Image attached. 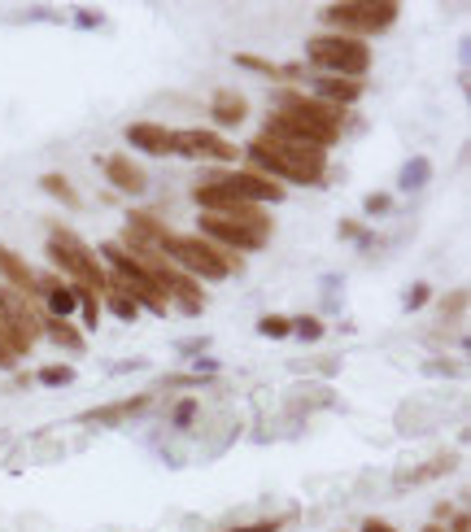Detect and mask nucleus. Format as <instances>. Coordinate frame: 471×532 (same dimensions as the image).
Masks as SVG:
<instances>
[{
	"instance_id": "31",
	"label": "nucleus",
	"mask_w": 471,
	"mask_h": 532,
	"mask_svg": "<svg viewBox=\"0 0 471 532\" xmlns=\"http://www.w3.org/2000/svg\"><path fill=\"white\" fill-rule=\"evenodd\" d=\"M463 301H467V293H463V288H458L454 297H445V314H463Z\"/></svg>"
},
{
	"instance_id": "29",
	"label": "nucleus",
	"mask_w": 471,
	"mask_h": 532,
	"mask_svg": "<svg viewBox=\"0 0 471 532\" xmlns=\"http://www.w3.org/2000/svg\"><path fill=\"white\" fill-rule=\"evenodd\" d=\"M445 467H454V458H437V463L419 467V476H415V480H437V471H445Z\"/></svg>"
},
{
	"instance_id": "37",
	"label": "nucleus",
	"mask_w": 471,
	"mask_h": 532,
	"mask_svg": "<svg viewBox=\"0 0 471 532\" xmlns=\"http://www.w3.org/2000/svg\"><path fill=\"white\" fill-rule=\"evenodd\" d=\"M454 532H467V515H458V519H454Z\"/></svg>"
},
{
	"instance_id": "4",
	"label": "nucleus",
	"mask_w": 471,
	"mask_h": 532,
	"mask_svg": "<svg viewBox=\"0 0 471 532\" xmlns=\"http://www.w3.org/2000/svg\"><path fill=\"white\" fill-rule=\"evenodd\" d=\"M48 262H53L66 280H75V288H88V293H96V297L110 288V271H105L101 258H96L75 232L53 227V236H48Z\"/></svg>"
},
{
	"instance_id": "17",
	"label": "nucleus",
	"mask_w": 471,
	"mask_h": 532,
	"mask_svg": "<svg viewBox=\"0 0 471 532\" xmlns=\"http://www.w3.org/2000/svg\"><path fill=\"white\" fill-rule=\"evenodd\" d=\"M210 114H214V123H219V127H236V123H245L249 101H245L240 92H214Z\"/></svg>"
},
{
	"instance_id": "16",
	"label": "nucleus",
	"mask_w": 471,
	"mask_h": 532,
	"mask_svg": "<svg viewBox=\"0 0 471 532\" xmlns=\"http://www.w3.org/2000/svg\"><path fill=\"white\" fill-rule=\"evenodd\" d=\"M310 96H319V101L349 110V105H354L358 96H362V83H358V79H328V75H319V79H314V92H310Z\"/></svg>"
},
{
	"instance_id": "32",
	"label": "nucleus",
	"mask_w": 471,
	"mask_h": 532,
	"mask_svg": "<svg viewBox=\"0 0 471 532\" xmlns=\"http://www.w3.org/2000/svg\"><path fill=\"white\" fill-rule=\"evenodd\" d=\"M280 524L275 519H262V524H245V528H227V532H275Z\"/></svg>"
},
{
	"instance_id": "26",
	"label": "nucleus",
	"mask_w": 471,
	"mask_h": 532,
	"mask_svg": "<svg viewBox=\"0 0 471 532\" xmlns=\"http://www.w3.org/2000/svg\"><path fill=\"white\" fill-rule=\"evenodd\" d=\"M293 332L301 336V341H319V336H323V323H319V319H293Z\"/></svg>"
},
{
	"instance_id": "10",
	"label": "nucleus",
	"mask_w": 471,
	"mask_h": 532,
	"mask_svg": "<svg viewBox=\"0 0 471 532\" xmlns=\"http://www.w3.org/2000/svg\"><path fill=\"white\" fill-rule=\"evenodd\" d=\"M201 184L219 188L223 197H236V201H249V205H262V201H284V188L267 175H253V171H210Z\"/></svg>"
},
{
	"instance_id": "27",
	"label": "nucleus",
	"mask_w": 471,
	"mask_h": 532,
	"mask_svg": "<svg viewBox=\"0 0 471 532\" xmlns=\"http://www.w3.org/2000/svg\"><path fill=\"white\" fill-rule=\"evenodd\" d=\"M389 210H393L389 192H371V197H367V214H389Z\"/></svg>"
},
{
	"instance_id": "19",
	"label": "nucleus",
	"mask_w": 471,
	"mask_h": 532,
	"mask_svg": "<svg viewBox=\"0 0 471 532\" xmlns=\"http://www.w3.org/2000/svg\"><path fill=\"white\" fill-rule=\"evenodd\" d=\"M144 406H149V397H131V402H118L114 410H88L83 423H118V419H127V415H140Z\"/></svg>"
},
{
	"instance_id": "8",
	"label": "nucleus",
	"mask_w": 471,
	"mask_h": 532,
	"mask_svg": "<svg viewBox=\"0 0 471 532\" xmlns=\"http://www.w3.org/2000/svg\"><path fill=\"white\" fill-rule=\"evenodd\" d=\"M101 258L114 266L110 271V288H118V293H127L136 306H144V310H153V314H166L171 306H166V297H162V288H157L153 280H149V271L144 266H136L123 253V245H101Z\"/></svg>"
},
{
	"instance_id": "28",
	"label": "nucleus",
	"mask_w": 471,
	"mask_h": 532,
	"mask_svg": "<svg viewBox=\"0 0 471 532\" xmlns=\"http://www.w3.org/2000/svg\"><path fill=\"white\" fill-rule=\"evenodd\" d=\"M428 297H432V288L428 284H415L406 293V310H419V306H428Z\"/></svg>"
},
{
	"instance_id": "33",
	"label": "nucleus",
	"mask_w": 471,
	"mask_h": 532,
	"mask_svg": "<svg viewBox=\"0 0 471 532\" xmlns=\"http://www.w3.org/2000/svg\"><path fill=\"white\" fill-rule=\"evenodd\" d=\"M362 532H397V528L384 524V519H367V524H362Z\"/></svg>"
},
{
	"instance_id": "13",
	"label": "nucleus",
	"mask_w": 471,
	"mask_h": 532,
	"mask_svg": "<svg viewBox=\"0 0 471 532\" xmlns=\"http://www.w3.org/2000/svg\"><path fill=\"white\" fill-rule=\"evenodd\" d=\"M101 166H105V179H110L118 192H131V197H140V192L149 188V175H144L136 162H127L123 153H110Z\"/></svg>"
},
{
	"instance_id": "21",
	"label": "nucleus",
	"mask_w": 471,
	"mask_h": 532,
	"mask_svg": "<svg viewBox=\"0 0 471 532\" xmlns=\"http://www.w3.org/2000/svg\"><path fill=\"white\" fill-rule=\"evenodd\" d=\"M105 297H110V310H114V319H123V323H131L140 314V306L131 301L127 293H118V288H105Z\"/></svg>"
},
{
	"instance_id": "14",
	"label": "nucleus",
	"mask_w": 471,
	"mask_h": 532,
	"mask_svg": "<svg viewBox=\"0 0 471 532\" xmlns=\"http://www.w3.org/2000/svg\"><path fill=\"white\" fill-rule=\"evenodd\" d=\"M0 275H5V288H14V293L35 301V280H40V275H35L31 266L22 262L14 249H5V245H0Z\"/></svg>"
},
{
	"instance_id": "34",
	"label": "nucleus",
	"mask_w": 471,
	"mask_h": 532,
	"mask_svg": "<svg viewBox=\"0 0 471 532\" xmlns=\"http://www.w3.org/2000/svg\"><path fill=\"white\" fill-rule=\"evenodd\" d=\"M341 236L345 240H362V223H341Z\"/></svg>"
},
{
	"instance_id": "9",
	"label": "nucleus",
	"mask_w": 471,
	"mask_h": 532,
	"mask_svg": "<svg viewBox=\"0 0 471 532\" xmlns=\"http://www.w3.org/2000/svg\"><path fill=\"white\" fill-rule=\"evenodd\" d=\"M192 201L201 205V214H214V219H227L236 227H245L253 236H271V214L262 205H249V201H236V197H223L219 188L210 184H197L192 188Z\"/></svg>"
},
{
	"instance_id": "11",
	"label": "nucleus",
	"mask_w": 471,
	"mask_h": 532,
	"mask_svg": "<svg viewBox=\"0 0 471 532\" xmlns=\"http://www.w3.org/2000/svg\"><path fill=\"white\" fill-rule=\"evenodd\" d=\"M171 153H184V157H210V162H236L240 149L232 140H223L219 131H201V127H188V131H171Z\"/></svg>"
},
{
	"instance_id": "6",
	"label": "nucleus",
	"mask_w": 471,
	"mask_h": 532,
	"mask_svg": "<svg viewBox=\"0 0 471 532\" xmlns=\"http://www.w3.org/2000/svg\"><path fill=\"white\" fill-rule=\"evenodd\" d=\"M323 22L336 27V35H376V31H389L397 22V5L393 0H345V5H328L323 9Z\"/></svg>"
},
{
	"instance_id": "20",
	"label": "nucleus",
	"mask_w": 471,
	"mask_h": 532,
	"mask_svg": "<svg viewBox=\"0 0 471 532\" xmlns=\"http://www.w3.org/2000/svg\"><path fill=\"white\" fill-rule=\"evenodd\" d=\"M428 179H432V166H428V157H415V162H410L406 171L397 175V188H402V192H415V188H424Z\"/></svg>"
},
{
	"instance_id": "12",
	"label": "nucleus",
	"mask_w": 471,
	"mask_h": 532,
	"mask_svg": "<svg viewBox=\"0 0 471 532\" xmlns=\"http://www.w3.org/2000/svg\"><path fill=\"white\" fill-rule=\"evenodd\" d=\"M197 232H201L205 245H227L236 258H240V253H253V249L267 245V236H253V232H245V227H236V223H227V219H214V214H201Z\"/></svg>"
},
{
	"instance_id": "2",
	"label": "nucleus",
	"mask_w": 471,
	"mask_h": 532,
	"mask_svg": "<svg viewBox=\"0 0 471 532\" xmlns=\"http://www.w3.org/2000/svg\"><path fill=\"white\" fill-rule=\"evenodd\" d=\"M249 162H253V175H267L275 184H323L328 175V162H323L319 149H284V144H271V140H249Z\"/></svg>"
},
{
	"instance_id": "24",
	"label": "nucleus",
	"mask_w": 471,
	"mask_h": 532,
	"mask_svg": "<svg viewBox=\"0 0 471 532\" xmlns=\"http://www.w3.org/2000/svg\"><path fill=\"white\" fill-rule=\"evenodd\" d=\"M75 301H79V310H83V323H88V328H96V323H101V306H96V293H88V288H75Z\"/></svg>"
},
{
	"instance_id": "7",
	"label": "nucleus",
	"mask_w": 471,
	"mask_h": 532,
	"mask_svg": "<svg viewBox=\"0 0 471 532\" xmlns=\"http://www.w3.org/2000/svg\"><path fill=\"white\" fill-rule=\"evenodd\" d=\"M35 341H40V314H35L31 297L0 284V345L14 358H22L35 349Z\"/></svg>"
},
{
	"instance_id": "35",
	"label": "nucleus",
	"mask_w": 471,
	"mask_h": 532,
	"mask_svg": "<svg viewBox=\"0 0 471 532\" xmlns=\"http://www.w3.org/2000/svg\"><path fill=\"white\" fill-rule=\"evenodd\" d=\"M79 27L92 31V27H101V18H96V14H79Z\"/></svg>"
},
{
	"instance_id": "18",
	"label": "nucleus",
	"mask_w": 471,
	"mask_h": 532,
	"mask_svg": "<svg viewBox=\"0 0 471 532\" xmlns=\"http://www.w3.org/2000/svg\"><path fill=\"white\" fill-rule=\"evenodd\" d=\"M40 332H48V341H53V345H66L70 354H83V345H88L66 319H53V314H40Z\"/></svg>"
},
{
	"instance_id": "5",
	"label": "nucleus",
	"mask_w": 471,
	"mask_h": 532,
	"mask_svg": "<svg viewBox=\"0 0 471 532\" xmlns=\"http://www.w3.org/2000/svg\"><path fill=\"white\" fill-rule=\"evenodd\" d=\"M306 57L310 66L328 70V79H358L362 70L371 66V48L362 40H349V35H314V40L306 44Z\"/></svg>"
},
{
	"instance_id": "25",
	"label": "nucleus",
	"mask_w": 471,
	"mask_h": 532,
	"mask_svg": "<svg viewBox=\"0 0 471 532\" xmlns=\"http://www.w3.org/2000/svg\"><path fill=\"white\" fill-rule=\"evenodd\" d=\"M40 384H48V389H62V384H75V371L57 362V367H44L40 371Z\"/></svg>"
},
{
	"instance_id": "3",
	"label": "nucleus",
	"mask_w": 471,
	"mask_h": 532,
	"mask_svg": "<svg viewBox=\"0 0 471 532\" xmlns=\"http://www.w3.org/2000/svg\"><path fill=\"white\" fill-rule=\"evenodd\" d=\"M157 253H162L171 266H179V271L188 275V280H205V284H219L227 280L232 271H240V258L236 253H223L214 245H205L201 236H166L162 245H157Z\"/></svg>"
},
{
	"instance_id": "15",
	"label": "nucleus",
	"mask_w": 471,
	"mask_h": 532,
	"mask_svg": "<svg viewBox=\"0 0 471 532\" xmlns=\"http://www.w3.org/2000/svg\"><path fill=\"white\" fill-rule=\"evenodd\" d=\"M127 144H136L140 153L162 157V153H171V127H162V123H131L127 127Z\"/></svg>"
},
{
	"instance_id": "36",
	"label": "nucleus",
	"mask_w": 471,
	"mask_h": 532,
	"mask_svg": "<svg viewBox=\"0 0 471 532\" xmlns=\"http://www.w3.org/2000/svg\"><path fill=\"white\" fill-rule=\"evenodd\" d=\"M14 362H18V358H14V354H9V349H5V345H0V367H14Z\"/></svg>"
},
{
	"instance_id": "30",
	"label": "nucleus",
	"mask_w": 471,
	"mask_h": 532,
	"mask_svg": "<svg viewBox=\"0 0 471 532\" xmlns=\"http://www.w3.org/2000/svg\"><path fill=\"white\" fill-rule=\"evenodd\" d=\"M192 415H197V402H179V410H175V428H188Z\"/></svg>"
},
{
	"instance_id": "23",
	"label": "nucleus",
	"mask_w": 471,
	"mask_h": 532,
	"mask_svg": "<svg viewBox=\"0 0 471 532\" xmlns=\"http://www.w3.org/2000/svg\"><path fill=\"white\" fill-rule=\"evenodd\" d=\"M258 332L271 336V341H284L288 332H293V319H280V314H267V319H258Z\"/></svg>"
},
{
	"instance_id": "1",
	"label": "nucleus",
	"mask_w": 471,
	"mask_h": 532,
	"mask_svg": "<svg viewBox=\"0 0 471 532\" xmlns=\"http://www.w3.org/2000/svg\"><path fill=\"white\" fill-rule=\"evenodd\" d=\"M271 105H275L271 114H280L301 140L314 144V149H323V153H328L332 144L345 136V110H341V105L319 101V96H310V92L275 88L271 92Z\"/></svg>"
},
{
	"instance_id": "22",
	"label": "nucleus",
	"mask_w": 471,
	"mask_h": 532,
	"mask_svg": "<svg viewBox=\"0 0 471 532\" xmlns=\"http://www.w3.org/2000/svg\"><path fill=\"white\" fill-rule=\"evenodd\" d=\"M40 188H44V192H53V197H62L66 205H79V197H75V188H70V179H66V175H44V179H40Z\"/></svg>"
},
{
	"instance_id": "38",
	"label": "nucleus",
	"mask_w": 471,
	"mask_h": 532,
	"mask_svg": "<svg viewBox=\"0 0 471 532\" xmlns=\"http://www.w3.org/2000/svg\"><path fill=\"white\" fill-rule=\"evenodd\" d=\"M424 532H441V528H424Z\"/></svg>"
}]
</instances>
